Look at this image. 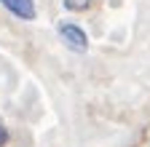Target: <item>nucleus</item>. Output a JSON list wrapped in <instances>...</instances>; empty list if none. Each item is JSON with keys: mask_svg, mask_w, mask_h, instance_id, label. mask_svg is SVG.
I'll use <instances>...</instances> for the list:
<instances>
[{"mask_svg": "<svg viewBox=\"0 0 150 147\" xmlns=\"http://www.w3.org/2000/svg\"><path fill=\"white\" fill-rule=\"evenodd\" d=\"M56 32H59V38L64 40V46L75 53H86L88 51V35L72 22H59L56 24Z\"/></svg>", "mask_w": 150, "mask_h": 147, "instance_id": "f257e3e1", "label": "nucleus"}, {"mask_svg": "<svg viewBox=\"0 0 150 147\" xmlns=\"http://www.w3.org/2000/svg\"><path fill=\"white\" fill-rule=\"evenodd\" d=\"M0 6L6 11H11L16 19H24V22H32L35 19V0H0Z\"/></svg>", "mask_w": 150, "mask_h": 147, "instance_id": "f03ea898", "label": "nucleus"}, {"mask_svg": "<svg viewBox=\"0 0 150 147\" xmlns=\"http://www.w3.org/2000/svg\"><path fill=\"white\" fill-rule=\"evenodd\" d=\"M88 3H91V0H62V6H64L67 11H83Z\"/></svg>", "mask_w": 150, "mask_h": 147, "instance_id": "7ed1b4c3", "label": "nucleus"}, {"mask_svg": "<svg viewBox=\"0 0 150 147\" xmlns=\"http://www.w3.org/2000/svg\"><path fill=\"white\" fill-rule=\"evenodd\" d=\"M6 142H8V131H6V126L0 123V147H3Z\"/></svg>", "mask_w": 150, "mask_h": 147, "instance_id": "20e7f679", "label": "nucleus"}]
</instances>
